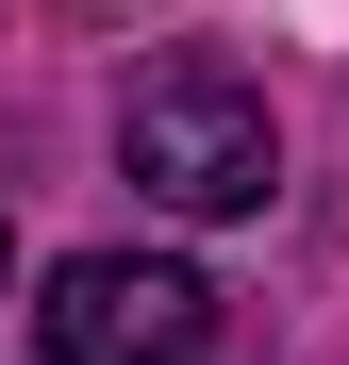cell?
<instances>
[{"label": "cell", "instance_id": "obj_1", "mask_svg": "<svg viewBox=\"0 0 349 365\" xmlns=\"http://www.w3.org/2000/svg\"><path fill=\"white\" fill-rule=\"evenodd\" d=\"M116 150H133V182L166 216H266L283 200V133H266V100L233 67H150L133 116H116Z\"/></svg>", "mask_w": 349, "mask_h": 365}, {"label": "cell", "instance_id": "obj_2", "mask_svg": "<svg viewBox=\"0 0 349 365\" xmlns=\"http://www.w3.org/2000/svg\"><path fill=\"white\" fill-rule=\"evenodd\" d=\"M34 349L50 365H200L216 349V282L166 250H67L34 282Z\"/></svg>", "mask_w": 349, "mask_h": 365}, {"label": "cell", "instance_id": "obj_3", "mask_svg": "<svg viewBox=\"0 0 349 365\" xmlns=\"http://www.w3.org/2000/svg\"><path fill=\"white\" fill-rule=\"evenodd\" d=\"M0 282H17V216H0Z\"/></svg>", "mask_w": 349, "mask_h": 365}]
</instances>
